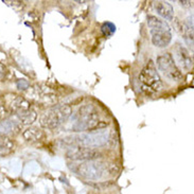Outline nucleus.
Segmentation results:
<instances>
[{
	"instance_id": "nucleus-11",
	"label": "nucleus",
	"mask_w": 194,
	"mask_h": 194,
	"mask_svg": "<svg viewBox=\"0 0 194 194\" xmlns=\"http://www.w3.org/2000/svg\"><path fill=\"white\" fill-rule=\"evenodd\" d=\"M175 57L177 63L179 64V66L181 68L186 69V70H190L193 67V58H192V55L190 54L189 51L185 47L177 45V47L175 49Z\"/></svg>"
},
{
	"instance_id": "nucleus-15",
	"label": "nucleus",
	"mask_w": 194,
	"mask_h": 194,
	"mask_svg": "<svg viewBox=\"0 0 194 194\" xmlns=\"http://www.w3.org/2000/svg\"><path fill=\"white\" fill-rule=\"evenodd\" d=\"M17 118L19 119L20 121V123L22 125H30L36 120L37 118V115H36V111L33 110L32 108H29L24 111H21V113H19V114L15 115Z\"/></svg>"
},
{
	"instance_id": "nucleus-2",
	"label": "nucleus",
	"mask_w": 194,
	"mask_h": 194,
	"mask_svg": "<svg viewBox=\"0 0 194 194\" xmlns=\"http://www.w3.org/2000/svg\"><path fill=\"white\" fill-rule=\"evenodd\" d=\"M106 125L100 122L99 111L93 105H84L78 110L74 116V122L72 124V130L74 132H84V130H100Z\"/></svg>"
},
{
	"instance_id": "nucleus-10",
	"label": "nucleus",
	"mask_w": 194,
	"mask_h": 194,
	"mask_svg": "<svg viewBox=\"0 0 194 194\" xmlns=\"http://www.w3.org/2000/svg\"><path fill=\"white\" fill-rule=\"evenodd\" d=\"M2 101L4 102L9 113H13L15 115L30 108V103L28 100L17 95H7L3 98Z\"/></svg>"
},
{
	"instance_id": "nucleus-1",
	"label": "nucleus",
	"mask_w": 194,
	"mask_h": 194,
	"mask_svg": "<svg viewBox=\"0 0 194 194\" xmlns=\"http://www.w3.org/2000/svg\"><path fill=\"white\" fill-rule=\"evenodd\" d=\"M109 140V132L104 128L89 130L88 133H81L78 135L63 138V142L70 147H103Z\"/></svg>"
},
{
	"instance_id": "nucleus-6",
	"label": "nucleus",
	"mask_w": 194,
	"mask_h": 194,
	"mask_svg": "<svg viewBox=\"0 0 194 194\" xmlns=\"http://www.w3.org/2000/svg\"><path fill=\"white\" fill-rule=\"evenodd\" d=\"M78 175L89 180H100L106 175L107 166L106 163L98 160H90L81 162L74 169Z\"/></svg>"
},
{
	"instance_id": "nucleus-16",
	"label": "nucleus",
	"mask_w": 194,
	"mask_h": 194,
	"mask_svg": "<svg viewBox=\"0 0 194 194\" xmlns=\"http://www.w3.org/2000/svg\"><path fill=\"white\" fill-rule=\"evenodd\" d=\"M193 15L189 16L185 22V28H184V32H185V39L187 41L188 46L193 50Z\"/></svg>"
},
{
	"instance_id": "nucleus-9",
	"label": "nucleus",
	"mask_w": 194,
	"mask_h": 194,
	"mask_svg": "<svg viewBox=\"0 0 194 194\" xmlns=\"http://www.w3.org/2000/svg\"><path fill=\"white\" fill-rule=\"evenodd\" d=\"M29 97L37 102H41L45 104H53L56 102V95L51 88L47 86H35L29 89Z\"/></svg>"
},
{
	"instance_id": "nucleus-22",
	"label": "nucleus",
	"mask_w": 194,
	"mask_h": 194,
	"mask_svg": "<svg viewBox=\"0 0 194 194\" xmlns=\"http://www.w3.org/2000/svg\"><path fill=\"white\" fill-rule=\"evenodd\" d=\"M179 3L182 5V7H193V1H179Z\"/></svg>"
},
{
	"instance_id": "nucleus-12",
	"label": "nucleus",
	"mask_w": 194,
	"mask_h": 194,
	"mask_svg": "<svg viewBox=\"0 0 194 194\" xmlns=\"http://www.w3.org/2000/svg\"><path fill=\"white\" fill-rule=\"evenodd\" d=\"M154 7L157 14L162 17L163 20H173L174 18V7L168 1H156Z\"/></svg>"
},
{
	"instance_id": "nucleus-18",
	"label": "nucleus",
	"mask_w": 194,
	"mask_h": 194,
	"mask_svg": "<svg viewBox=\"0 0 194 194\" xmlns=\"http://www.w3.org/2000/svg\"><path fill=\"white\" fill-rule=\"evenodd\" d=\"M101 29L105 36H110L116 32V27H115L114 24H111V22H105V24H103Z\"/></svg>"
},
{
	"instance_id": "nucleus-19",
	"label": "nucleus",
	"mask_w": 194,
	"mask_h": 194,
	"mask_svg": "<svg viewBox=\"0 0 194 194\" xmlns=\"http://www.w3.org/2000/svg\"><path fill=\"white\" fill-rule=\"evenodd\" d=\"M9 114L10 113H9V110H7V106H5L4 102H3L2 100H0V121L7 119Z\"/></svg>"
},
{
	"instance_id": "nucleus-3",
	"label": "nucleus",
	"mask_w": 194,
	"mask_h": 194,
	"mask_svg": "<svg viewBox=\"0 0 194 194\" xmlns=\"http://www.w3.org/2000/svg\"><path fill=\"white\" fill-rule=\"evenodd\" d=\"M147 26L152 36V43L158 48H164L170 45L172 40V33L169 24L154 15L147 16Z\"/></svg>"
},
{
	"instance_id": "nucleus-21",
	"label": "nucleus",
	"mask_w": 194,
	"mask_h": 194,
	"mask_svg": "<svg viewBox=\"0 0 194 194\" xmlns=\"http://www.w3.org/2000/svg\"><path fill=\"white\" fill-rule=\"evenodd\" d=\"M7 76V68L3 64L0 63V81H2Z\"/></svg>"
},
{
	"instance_id": "nucleus-8",
	"label": "nucleus",
	"mask_w": 194,
	"mask_h": 194,
	"mask_svg": "<svg viewBox=\"0 0 194 194\" xmlns=\"http://www.w3.org/2000/svg\"><path fill=\"white\" fill-rule=\"evenodd\" d=\"M66 156L72 161H90L98 160L102 157V153L96 149L84 147H71L67 151Z\"/></svg>"
},
{
	"instance_id": "nucleus-13",
	"label": "nucleus",
	"mask_w": 194,
	"mask_h": 194,
	"mask_svg": "<svg viewBox=\"0 0 194 194\" xmlns=\"http://www.w3.org/2000/svg\"><path fill=\"white\" fill-rule=\"evenodd\" d=\"M22 124L16 116L13 118H7L0 121V136H4L9 133H12L20 128Z\"/></svg>"
},
{
	"instance_id": "nucleus-20",
	"label": "nucleus",
	"mask_w": 194,
	"mask_h": 194,
	"mask_svg": "<svg viewBox=\"0 0 194 194\" xmlns=\"http://www.w3.org/2000/svg\"><path fill=\"white\" fill-rule=\"evenodd\" d=\"M29 87H30V84H29V82L27 80H24V78L18 80V82H17V88L19 90H27L29 89Z\"/></svg>"
},
{
	"instance_id": "nucleus-17",
	"label": "nucleus",
	"mask_w": 194,
	"mask_h": 194,
	"mask_svg": "<svg viewBox=\"0 0 194 194\" xmlns=\"http://www.w3.org/2000/svg\"><path fill=\"white\" fill-rule=\"evenodd\" d=\"M14 142L7 136H0V157L7 156L14 151Z\"/></svg>"
},
{
	"instance_id": "nucleus-7",
	"label": "nucleus",
	"mask_w": 194,
	"mask_h": 194,
	"mask_svg": "<svg viewBox=\"0 0 194 194\" xmlns=\"http://www.w3.org/2000/svg\"><path fill=\"white\" fill-rule=\"evenodd\" d=\"M156 65L158 70L169 80L178 82L182 78L181 71L178 68L175 59L171 53H163L159 55L156 59Z\"/></svg>"
},
{
	"instance_id": "nucleus-5",
	"label": "nucleus",
	"mask_w": 194,
	"mask_h": 194,
	"mask_svg": "<svg viewBox=\"0 0 194 194\" xmlns=\"http://www.w3.org/2000/svg\"><path fill=\"white\" fill-rule=\"evenodd\" d=\"M139 81L141 83L142 90L145 91L147 95L158 93L162 88V82L153 61H149L144 68L141 70L139 74Z\"/></svg>"
},
{
	"instance_id": "nucleus-14",
	"label": "nucleus",
	"mask_w": 194,
	"mask_h": 194,
	"mask_svg": "<svg viewBox=\"0 0 194 194\" xmlns=\"http://www.w3.org/2000/svg\"><path fill=\"white\" fill-rule=\"evenodd\" d=\"M22 136L28 142L34 143V142H38L43 139L44 134L38 127L31 126V127H28L27 130H24V132L22 133Z\"/></svg>"
},
{
	"instance_id": "nucleus-4",
	"label": "nucleus",
	"mask_w": 194,
	"mask_h": 194,
	"mask_svg": "<svg viewBox=\"0 0 194 194\" xmlns=\"http://www.w3.org/2000/svg\"><path fill=\"white\" fill-rule=\"evenodd\" d=\"M71 115V107L68 105H58L45 111L39 119L40 126L46 130H55L65 123Z\"/></svg>"
}]
</instances>
